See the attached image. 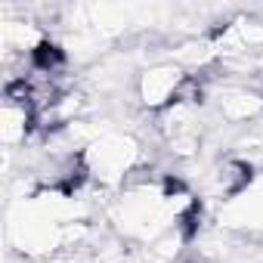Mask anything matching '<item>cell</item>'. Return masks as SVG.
I'll return each instance as SVG.
<instances>
[{
    "label": "cell",
    "mask_w": 263,
    "mask_h": 263,
    "mask_svg": "<svg viewBox=\"0 0 263 263\" xmlns=\"http://www.w3.org/2000/svg\"><path fill=\"white\" fill-rule=\"evenodd\" d=\"M28 59H31V71L50 74V78H59L65 71V53L53 41H37L34 50L28 53Z\"/></svg>",
    "instance_id": "obj_2"
},
{
    "label": "cell",
    "mask_w": 263,
    "mask_h": 263,
    "mask_svg": "<svg viewBox=\"0 0 263 263\" xmlns=\"http://www.w3.org/2000/svg\"><path fill=\"white\" fill-rule=\"evenodd\" d=\"M214 180H217V192L220 195H238L251 183V164H245L238 158H229V161L220 164Z\"/></svg>",
    "instance_id": "obj_3"
},
{
    "label": "cell",
    "mask_w": 263,
    "mask_h": 263,
    "mask_svg": "<svg viewBox=\"0 0 263 263\" xmlns=\"http://www.w3.org/2000/svg\"><path fill=\"white\" fill-rule=\"evenodd\" d=\"M183 84H186V71H180L174 65H155L140 81V99L152 111H164L180 99Z\"/></svg>",
    "instance_id": "obj_1"
},
{
    "label": "cell",
    "mask_w": 263,
    "mask_h": 263,
    "mask_svg": "<svg viewBox=\"0 0 263 263\" xmlns=\"http://www.w3.org/2000/svg\"><path fill=\"white\" fill-rule=\"evenodd\" d=\"M180 263H204V260H201L198 254H189V257H186V260H180Z\"/></svg>",
    "instance_id": "obj_4"
}]
</instances>
